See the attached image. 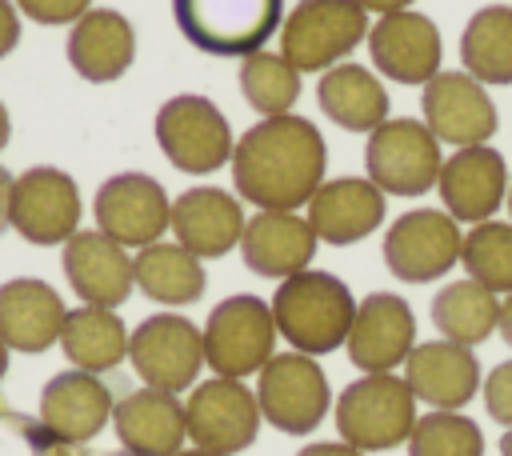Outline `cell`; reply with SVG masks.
Masks as SVG:
<instances>
[{"label":"cell","instance_id":"obj_1","mask_svg":"<svg viewBox=\"0 0 512 456\" xmlns=\"http://www.w3.org/2000/svg\"><path fill=\"white\" fill-rule=\"evenodd\" d=\"M328 168V144L304 116H264L232 148V188L240 200L272 212H296L316 196Z\"/></svg>","mask_w":512,"mask_h":456},{"label":"cell","instance_id":"obj_2","mask_svg":"<svg viewBox=\"0 0 512 456\" xmlns=\"http://www.w3.org/2000/svg\"><path fill=\"white\" fill-rule=\"evenodd\" d=\"M268 308H272L276 332L288 340L292 352H304V356H328L344 348L356 316V300L348 284L320 268H304L280 280Z\"/></svg>","mask_w":512,"mask_h":456},{"label":"cell","instance_id":"obj_3","mask_svg":"<svg viewBox=\"0 0 512 456\" xmlns=\"http://www.w3.org/2000/svg\"><path fill=\"white\" fill-rule=\"evenodd\" d=\"M336 432L360 452H388L408 444L416 428V396L404 376L364 372L336 396Z\"/></svg>","mask_w":512,"mask_h":456},{"label":"cell","instance_id":"obj_4","mask_svg":"<svg viewBox=\"0 0 512 456\" xmlns=\"http://www.w3.org/2000/svg\"><path fill=\"white\" fill-rule=\"evenodd\" d=\"M180 36L208 56H252L284 24V0H172Z\"/></svg>","mask_w":512,"mask_h":456},{"label":"cell","instance_id":"obj_5","mask_svg":"<svg viewBox=\"0 0 512 456\" xmlns=\"http://www.w3.org/2000/svg\"><path fill=\"white\" fill-rule=\"evenodd\" d=\"M368 28L356 0H300L280 24V56L296 72H328L368 40Z\"/></svg>","mask_w":512,"mask_h":456},{"label":"cell","instance_id":"obj_6","mask_svg":"<svg viewBox=\"0 0 512 456\" xmlns=\"http://www.w3.org/2000/svg\"><path fill=\"white\" fill-rule=\"evenodd\" d=\"M204 336V364L216 376L244 380L256 376L276 352V320L272 308L260 296H228L208 312V324L200 328Z\"/></svg>","mask_w":512,"mask_h":456},{"label":"cell","instance_id":"obj_7","mask_svg":"<svg viewBox=\"0 0 512 456\" xmlns=\"http://www.w3.org/2000/svg\"><path fill=\"white\" fill-rule=\"evenodd\" d=\"M156 144L172 160V168L192 172V176H208L232 164V148H236L224 112L208 96H196V92H180L160 104Z\"/></svg>","mask_w":512,"mask_h":456},{"label":"cell","instance_id":"obj_8","mask_svg":"<svg viewBox=\"0 0 512 456\" xmlns=\"http://www.w3.org/2000/svg\"><path fill=\"white\" fill-rule=\"evenodd\" d=\"M256 404L260 416L288 432V436H308L320 428V420L332 408V388L316 356L304 352H276L256 380Z\"/></svg>","mask_w":512,"mask_h":456},{"label":"cell","instance_id":"obj_9","mask_svg":"<svg viewBox=\"0 0 512 456\" xmlns=\"http://www.w3.org/2000/svg\"><path fill=\"white\" fill-rule=\"evenodd\" d=\"M364 164H368V180L380 192L424 196L428 188H436L444 156H440V140L428 132L424 120L400 116L368 132Z\"/></svg>","mask_w":512,"mask_h":456},{"label":"cell","instance_id":"obj_10","mask_svg":"<svg viewBox=\"0 0 512 456\" xmlns=\"http://www.w3.org/2000/svg\"><path fill=\"white\" fill-rule=\"evenodd\" d=\"M128 360L144 388L160 392H188L196 388V376L204 368V336L188 316L176 312H156L136 324L128 336Z\"/></svg>","mask_w":512,"mask_h":456},{"label":"cell","instance_id":"obj_11","mask_svg":"<svg viewBox=\"0 0 512 456\" xmlns=\"http://www.w3.org/2000/svg\"><path fill=\"white\" fill-rule=\"evenodd\" d=\"M260 420L264 416H260L256 392L244 380L212 376V380H200L184 400L188 440L216 456H236L248 444H256Z\"/></svg>","mask_w":512,"mask_h":456},{"label":"cell","instance_id":"obj_12","mask_svg":"<svg viewBox=\"0 0 512 456\" xmlns=\"http://www.w3.org/2000/svg\"><path fill=\"white\" fill-rule=\"evenodd\" d=\"M460 224L440 208H412L384 232V268L404 284H432L460 264Z\"/></svg>","mask_w":512,"mask_h":456},{"label":"cell","instance_id":"obj_13","mask_svg":"<svg viewBox=\"0 0 512 456\" xmlns=\"http://www.w3.org/2000/svg\"><path fill=\"white\" fill-rule=\"evenodd\" d=\"M96 228L124 248H148L172 228V200L148 172H116L96 188Z\"/></svg>","mask_w":512,"mask_h":456},{"label":"cell","instance_id":"obj_14","mask_svg":"<svg viewBox=\"0 0 512 456\" xmlns=\"http://www.w3.org/2000/svg\"><path fill=\"white\" fill-rule=\"evenodd\" d=\"M12 228L28 244H64L80 232V188L68 172L36 164L12 184Z\"/></svg>","mask_w":512,"mask_h":456},{"label":"cell","instance_id":"obj_15","mask_svg":"<svg viewBox=\"0 0 512 456\" xmlns=\"http://www.w3.org/2000/svg\"><path fill=\"white\" fill-rule=\"evenodd\" d=\"M420 108L428 132L452 148L488 144L496 132V104L468 72H436L420 92Z\"/></svg>","mask_w":512,"mask_h":456},{"label":"cell","instance_id":"obj_16","mask_svg":"<svg viewBox=\"0 0 512 456\" xmlns=\"http://www.w3.org/2000/svg\"><path fill=\"white\" fill-rule=\"evenodd\" d=\"M364 44H368V56H372L376 72L396 80V84H420L424 88L440 72V56H444L440 28L416 8L380 16L368 28Z\"/></svg>","mask_w":512,"mask_h":456},{"label":"cell","instance_id":"obj_17","mask_svg":"<svg viewBox=\"0 0 512 456\" xmlns=\"http://www.w3.org/2000/svg\"><path fill=\"white\" fill-rule=\"evenodd\" d=\"M348 360L360 372H392L408 360L416 348V316L404 296L396 292H372L356 304L352 328H348Z\"/></svg>","mask_w":512,"mask_h":456},{"label":"cell","instance_id":"obj_18","mask_svg":"<svg viewBox=\"0 0 512 456\" xmlns=\"http://www.w3.org/2000/svg\"><path fill=\"white\" fill-rule=\"evenodd\" d=\"M112 392L100 376L68 368L56 372L40 392V432L52 444H88L112 420Z\"/></svg>","mask_w":512,"mask_h":456},{"label":"cell","instance_id":"obj_19","mask_svg":"<svg viewBox=\"0 0 512 456\" xmlns=\"http://www.w3.org/2000/svg\"><path fill=\"white\" fill-rule=\"evenodd\" d=\"M60 264L80 304H92V308H120L136 288L128 248L104 236L100 228H80L76 236H68Z\"/></svg>","mask_w":512,"mask_h":456},{"label":"cell","instance_id":"obj_20","mask_svg":"<svg viewBox=\"0 0 512 456\" xmlns=\"http://www.w3.org/2000/svg\"><path fill=\"white\" fill-rule=\"evenodd\" d=\"M436 192L444 200V212L460 224H484L496 216V208L508 196V164L496 148L488 144H472V148H456L444 164H440V180Z\"/></svg>","mask_w":512,"mask_h":456},{"label":"cell","instance_id":"obj_21","mask_svg":"<svg viewBox=\"0 0 512 456\" xmlns=\"http://www.w3.org/2000/svg\"><path fill=\"white\" fill-rule=\"evenodd\" d=\"M404 380L420 404L432 412H460L480 392L476 352L452 340H424L404 360Z\"/></svg>","mask_w":512,"mask_h":456},{"label":"cell","instance_id":"obj_22","mask_svg":"<svg viewBox=\"0 0 512 456\" xmlns=\"http://www.w3.org/2000/svg\"><path fill=\"white\" fill-rule=\"evenodd\" d=\"M244 208L232 192L224 188H188L172 200V232H176V244L188 248L192 256L200 260H216L224 252H232L244 236Z\"/></svg>","mask_w":512,"mask_h":456},{"label":"cell","instance_id":"obj_23","mask_svg":"<svg viewBox=\"0 0 512 456\" xmlns=\"http://www.w3.org/2000/svg\"><path fill=\"white\" fill-rule=\"evenodd\" d=\"M240 256H244L248 272L264 276V280H288L312 264L316 232H312L308 216L256 208V216L244 224Z\"/></svg>","mask_w":512,"mask_h":456},{"label":"cell","instance_id":"obj_24","mask_svg":"<svg viewBox=\"0 0 512 456\" xmlns=\"http://www.w3.org/2000/svg\"><path fill=\"white\" fill-rule=\"evenodd\" d=\"M308 224L324 244H356L384 224V192L368 176H336L308 200Z\"/></svg>","mask_w":512,"mask_h":456},{"label":"cell","instance_id":"obj_25","mask_svg":"<svg viewBox=\"0 0 512 456\" xmlns=\"http://www.w3.org/2000/svg\"><path fill=\"white\" fill-rule=\"evenodd\" d=\"M112 428L128 456H176L188 440L184 404L160 388H136L116 400Z\"/></svg>","mask_w":512,"mask_h":456},{"label":"cell","instance_id":"obj_26","mask_svg":"<svg viewBox=\"0 0 512 456\" xmlns=\"http://www.w3.org/2000/svg\"><path fill=\"white\" fill-rule=\"evenodd\" d=\"M64 300L52 284L36 280V276H16L8 284H0V340L8 344V352H44L60 340L64 328Z\"/></svg>","mask_w":512,"mask_h":456},{"label":"cell","instance_id":"obj_27","mask_svg":"<svg viewBox=\"0 0 512 456\" xmlns=\"http://www.w3.org/2000/svg\"><path fill=\"white\" fill-rule=\"evenodd\" d=\"M136 60V32L116 8H88L68 32V64L92 84L120 80Z\"/></svg>","mask_w":512,"mask_h":456},{"label":"cell","instance_id":"obj_28","mask_svg":"<svg viewBox=\"0 0 512 456\" xmlns=\"http://www.w3.org/2000/svg\"><path fill=\"white\" fill-rule=\"evenodd\" d=\"M316 104L344 132H372L388 120V92L380 76L368 72L364 64H336L320 72Z\"/></svg>","mask_w":512,"mask_h":456},{"label":"cell","instance_id":"obj_29","mask_svg":"<svg viewBox=\"0 0 512 456\" xmlns=\"http://www.w3.org/2000/svg\"><path fill=\"white\" fill-rule=\"evenodd\" d=\"M128 328L124 320L116 316V308H92V304H80L64 316V328H60V348L64 356L72 360V368L80 372H112L124 356H128Z\"/></svg>","mask_w":512,"mask_h":456},{"label":"cell","instance_id":"obj_30","mask_svg":"<svg viewBox=\"0 0 512 456\" xmlns=\"http://www.w3.org/2000/svg\"><path fill=\"white\" fill-rule=\"evenodd\" d=\"M132 272H136V288L148 300L168 304V308L196 304L204 296V284H208L200 256H192L188 248L168 244V240H156V244L140 248L132 256Z\"/></svg>","mask_w":512,"mask_h":456},{"label":"cell","instance_id":"obj_31","mask_svg":"<svg viewBox=\"0 0 512 456\" xmlns=\"http://www.w3.org/2000/svg\"><path fill=\"white\" fill-rule=\"evenodd\" d=\"M432 324H436V332L444 340L464 344V348H476V344H484L496 332V324H500V300H496V292H488L476 280L444 284L432 296Z\"/></svg>","mask_w":512,"mask_h":456},{"label":"cell","instance_id":"obj_32","mask_svg":"<svg viewBox=\"0 0 512 456\" xmlns=\"http://www.w3.org/2000/svg\"><path fill=\"white\" fill-rule=\"evenodd\" d=\"M464 72L480 84H512V8L488 4L468 16L460 32Z\"/></svg>","mask_w":512,"mask_h":456},{"label":"cell","instance_id":"obj_33","mask_svg":"<svg viewBox=\"0 0 512 456\" xmlns=\"http://www.w3.org/2000/svg\"><path fill=\"white\" fill-rule=\"evenodd\" d=\"M240 92L260 116H284L300 100V72L280 52H252L240 60Z\"/></svg>","mask_w":512,"mask_h":456},{"label":"cell","instance_id":"obj_34","mask_svg":"<svg viewBox=\"0 0 512 456\" xmlns=\"http://www.w3.org/2000/svg\"><path fill=\"white\" fill-rule=\"evenodd\" d=\"M460 264L468 268V280L484 284L488 292H512V220H484L464 232Z\"/></svg>","mask_w":512,"mask_h":456},{"label":"cell","instance_id":"obj_35","mask_svg":"<svg viewBox=\"0 0 512 456\" xmlns=\"http://www.w3.org/2000/svg\"><path fill=\"white\" fill-rule=\"evenodd\" d=\"M408 456H484V432L464 412H424L408 436Z\"/></svg>","mask_w":512,"mask_h":456},{"label":"cell","instance_id":"obj_36","mask_svg":"<svg viewBox=\"0 0 512 456\" xmlns=\"http://www.w3.org/2000/svg\"><path fill=\"white\" fill-rule=\"evenodd\" d=\"M484 408L496 424L512 428V360H500L484 376Z\"/></svg>","mask_w":512,"mask_h":456},{"label":"cell","instance_id":"obj_37","mask_svg":"<svg viewBox=\"0 0 512 456\" xmlns=\"http://www.w3.org/2000/svg\"><path fill=\"white\" fill-rule=\"evenodd\" d=\"M12 4L36 24H76L92 8V0H12Z\"/></svg>","mask_w":512,"mask_h":456},{"label":"cell","instance_id":"obj_38","mask_svg":"<svg viewBox=\"0 0 512 456\" xmlns=\"http://www.w3.org/2000/svg\"><path fill=\"white\" fill-rule=\"evenodd\" d=\"M20 44V16L12 0H0V60Z\"/></svg>","mask_w":512,"mask_h":456},{"label":"cell","instance_id":"obj_39","mask_svg":"<svg viewBox=\"0 0 512 456\" xmlns=\"http://www.w3.org/2000/svg\"><path fill=\"white\" fill-rule=\"evenodd\" d=\"M296 456H364V452L344 440H320V444H304Z\"/></svg>","mask_w":512,"mask_h":456},{"label":"cell","instance_id":"obj_40","mask_svg":"<svg viewBox=\"0 0 512 456\" xmlns=\"http://www.w3.org/2000/svg\"><path fill=\"white\" fill-rule=\"evenodd\" d=\"M12 172L8 168H0V232L4 228H12Z\"/></svg>","mask_w":512,"mask_h":456},{"label":"cell","instance_id":"obj_41","mask_svg":"<svg viewBox=\"0 0 512 456\" xmlns=\"http://www.w3.org/2000/svg\"><path fill=\"white\" fill-rule=\"evenodd\" d=\"M364 12H380V16H388V12H404V8H412L416 0H356Z\"/></svg>","mask_w":512,"mask_h":456},{"label":"cell","instance_id":"obj_42","mask_svg":"<svg viewBox=\"0 0 512 456\" xmlns=\"http://www.w3.org/2000/svg\"><path fill=\"white\" fill-rule=\"evenodd\" d=\"M496 328H500V336H504L508 348H512V292L500 300V324H496Z\"/></svg>","mask_w":512,"mask_h":456},{"label":"cell","instance_id":"obj_43","mask_svg":"<svg viewBox=\"0 0 512 456\" xmlns=\"http://www.w3.org/2000/svg\"><path fill=\"white\" fill-rule=\"evenodd\" d=\"M8 136H12V120H8V108H4V100H0V148L8 144Z\"/></svg>","mask_w":512,"mask_h":456},{"label":"cell","instance_id":"obj_44","mask_svg":"<svg viewBox=\"0 0 512 456\" xmlns=\"http://www.w3.org/2000/svg\"><path fill=\"white\" fill-rule=\"evenodd\" d=\"M500 456H512V428L500 436Z\"/></svg>","mask_w":512,"mask_h":456},{"label":"cell","instance_id":"obj_45","mask_svg":"<svg viewBox=\"0 0 512 456\" xmlns=\"http://www.w3.org/2000/svg\"><path fill=\"white\" fill-rule=\"evenodd\" d=\"M4 372H8V344L0 340V380H4Z\"/></svg>","mask_w":512,"mask_h":456},{"label":"cell","instance_id":"obj_46","mask_svg":"<svg viewBox=\"0 0 512 456\" xmlns=\"http://www.w3.org/2000/svg\"><path fill=\"white\" fill-rule=\"evenodd\" d=\"M176 456H216V452H204V448H184V452H176Z\"/></svg>","mask_w":512,"mask_h":456},{"label":"cell","instance_id":"obj_47","mask_svg":"<svg viewBox=\"0 0 512 456\" xmlns=\"http://www.w3.org/2000/svg\"><path fill=\"white\" fill-rule=\"evenodd\" d=\"M504 204H508V220H512V184H508V196H504Z\"/></svg>","mask_w":512,"mask_h":456},{"label":"cell","instance_id":"obj_48","mask_svg":"<svg viewBox=\"0 0 512 456\" xmlns=\"http://www.w3.org/2000/svg\"><path fill=\"white\" fill-rule=\"evenodd\" d=\"M68 448H76V444H60V452H56V456H72Z\"/></svg>","mask_w":512,"mask_h":456}]
</instances>
